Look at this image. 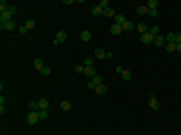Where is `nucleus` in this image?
I'll return each mask as SVG.
<instances>
[{
	"label": "nucleus",
	"instance_id": "obj_38",
	"mask_svg": "<svg viewBox=\"0 0 181 135\" xmlns=\"http://www.w3.org/2000/svg\"><path fill=\"white\" fill-rule=\"evenodd\" d=\"M177 53H181V42H177Z\"/></svg>",
	"mask_w": 181,
	"mask_h": 135
},
{
	"label": "nucleus",
	"instance_id": "obj_35",
	"mask_svg": "<svg viewBox=\"0 0 181 135\" xmlns=\"http://www.w3.org/2000/svg\"><path fill=\"white\" fill-rule=\"evenodd\" d=\"M18 30H20V34H24V32H28V28L24 26V24H18Z\"/></svg>",
	"mask_w": 181,
	"mask_h": 135
},
{
	"label": "nucleus",
	"instance_id": "obj_34",
	"mask_svg": "<svg viewBox=\"0 0 181 135\" xmlns=\"http://www.w3.org/2000/svg\"><path fill=\"white\" fill-rule=\"evenodd\" d=\"M40 73L44 75V77H48V75L53 73V71H50V67H47V65H44V69H42V71H40Z\"/></svg>",
	"mask_w": 181,
	"mask_h": 135
},
{
	"label": "nucleus",
	"instance_id": "obj_9",
	"mask_svg": "<svg viewBox=\"0 0 181 135\" xmlns=\"http://www.w3.org/2000/svg\"><path fill=\"white\" fill-rule=\"evenodd\" d=\"M91 38H93V32H91L89 28H85V30L80 32V41H83V42H89Z\"/></svg>",
	"mask_w": 181,
	"mask_h": 135
},
{
	"label": "nucleus",
	"instance_id": "obj_7",
	"mask_svg": "<svg viewBox=\"0 0 181 135\" xmlns=\"http://www.w3.org/2000/svg\"><path fill=\"white\" fill-rule=\"evenodd\" d=\"M0 28L2 30H18V24L14 20H10V22H4V24H0Z\"/></svg>",
	"mask_w": 181,
	"mask_h": 135
},
{
	"label": "nucleus",
	"instance_id": "obj_25",
	"mask_svg": "<svg viewBox=\"0 0 181 135\" xmlns=\"http://www.w3.org/2000/svg\"><path fill=\"white\" fill-rule=\"evenodd\" d=\"M157 6H159V0H149V2H147L149 10H157Z\"/></svg>",
	"mask_w": 181,
	"mask_h": 135
},
{
	"label": "nucleus",
	"instance_id": "obj_15",
	"mask_svg": "<svg viewBox=\"0 0 181 135\" xmlns=\"http://www.w3.org/2000/svg\"><path fill=\"white\" fill-rule=\"evenodd\" d=\"M121 26H123V32H131V30H133V22H131V20H125Z\"/></svg>",
	"mask_w": 181,
	"mask_h": 135
},
{
	"label": "nucleus",
	"instance_id": "obj_33",
	"mask_svg": "<svg viewBox=\"0 0 181 135\" xmlns=\"http://www.w3.org/2000/svg\"><path fill=\"white\" fill-rule=\"evenodd\" d=\"M38 117H40V119H47V117H48V109H40Z\"/></svg>",
	"mask_w": 181,
	"mask_h": 135
},
{
	"label": "nucleus",
	"instance_id": "obj_5",
	"mask_svg": "<svg viewBox=\"0 0 181 135\" xmlns=\"http://www.w3.org/2000/svg\"><path fill=\"white\" fill-rule=\"evenodd\" d=\"M67 38H68V34L65 32V30H59V32H56V36L53 38V42H54V44H60V42L67 41Z\"/></svg>",
	"mask_w": 181,
	"mask_h": 135
},
{
	"label": "nucleus",
	"instance_id": "obj_21",
	"mask_svg": "<svg viewBox=\"0 0 181 135\" xmlns=\"http://www.w3.org/2000/svg\"><path fill=\"white\" fill-rule=\"evenodd\" d=\"M95 93L99 95V97H103V95H107V87H105V85H99V87L95 89Z\"/></svg>",
	"mask_w": 181,
	"mask_h": 135
},
{
	"label": "nucleus",
	"instance_id": "obj_29",
	"mask_svg": "<svg viewBox=\"0 0 181 135\" xmlns=\"http://www.w3.org/2000/svg\"><path fill=\"white\" fill-rule=\"evenodd\" d=\"M38 105H40V109H48L50 101H48V99H38Z\"/></svg>",
	"mask_w": 181,
	"mask_h": 135
},
{
	"label": "nucleus",
	"instance_id": "obj_23",
	"mask_svg": "<svg viewBox=\"0 0 181 135\" xmlns=\"http://www.w3.org/2000/svg\"><path fill=\"white\" fill-rule=\"evenodd\" d=\"M24 26H26L28 30H32V28H36V20H34V18H28V20L24 22Z\"/></svg>",
	"mask_w": 181,
	"mask_h": 135
},
{
	"label": "nucleus",
	"instance_id": "obj_27",
	"mask_svg": "<svg viewBox=\"0 0 181 135\" xmlns=\"http://www.w3.org/2000/svg\"><path fill=\"white\" fill-rule=\"evenodd\" d=\"M95 61H97L95 57H87L85 59V67H95Z\"/></svg>",
	"mask_w": 181,
	"mask_h": 135
},
{
	"label": "nucleus",
	"instance_id": "obj_8",
	"mask_svg": "<svg viewBox=\"0 0 181 135\" xmlns=\"http://www.w3.org/2000/svg\"><path fill=\"white\" fill-rule=\"evenodd\" d=\"M155 41V36L151 32H145V34H141V42H143V44H151V42Z\"/></svg>",
	"mask_w": 181,
	"mask_h": 135
},
{
	"label": "nucleus",
	"instance_id": "obj_14",
	"mask_svg": "<svg viewBox=\"0 0 181 135\" xmlns=\"http://www.w3.org/2000/svg\"><path fill=\"white\" fill-rule=\"evenodd\" d=\"M85 75H87L89 79H93L95 75H97V69L95 67H85Z\"/></svg>",
	"mask_w": 181,
	"mask_h": 135
},
{
	"label": "nucleus",
	"instance_id": "obj_11",
	"mask_svg": "<svg viewBox=\"0 0 181 135\" xmlns=\"http://www.w3.org/2000/svg\"><path fill=\"white\" fill-rule=\"evenodd\" d=\"M165 36H163V34H159V36H155V41H153V44L155 47H165Z\"/></svg>",
	"mask_w": 181,
	"mask_h": 135
},
{
	"label": "nucleus",
	"instance_id": "obj_3",
	"mask_svg": "<svg viewBox=\"0 0 181 135\" xmlns=\"http://www.w3.org/2000/svg\"><path fill=\"white\" fill-rule=\"evenodd\" d=\"M38 121H40L38 111H28V115H26V123L28 125H36Z\"/></svg>",
	"mask_w": 181,
	"mask_h": 135
},
{
	"label": "nucleus",
	"instance_id": "obj_26",
	"mask_svg": "<svg viewBox=\"0 0 181 135\" xmlns=\"http://www.w3.org/2000/svg\"><path fill=\"white\" fill-rule=\"evenodd\" d=\"M149 32L153 34V36H159V34H161V28H159V26H157V24H153V26L149 28Z\"/></svg>",
	"mask_w": 181,
	"mask_h": 135
},
{
	"label": "nucleus",
	"instance_id": "obj_2",
	"mask_svg": "<svg viewBox=\"0 0 181 135\" xmlns=\"http://www.w3.org/2000/svg\"><path fill=\"white\" fill-rule=\"evenodd\" d=\"M99 85H103V75H99V73H97V75L93 77V79H89L87 87H89V89H93V91H95V89L99 87Z\"/></svg>",
	"mask_w": 181,
	"mask_h": 135
},
{
	"label": "nucleus",
	"instance_id": "obj_22",
	"mask_svg": "<svg viewBox=\"0 0 181 135\" xmlns=\"http://www.w3.org/2000/svg\"><path fill=\"white\" fill-rule=\"evenodd\" d=\"M28 111H40L38 101H30V103H28Z\"/></svg>",
	"mask_w": 181,
	"mask_h": 135
},
{
	"label": "nucleus",
	"instance_id": "obj_30",
	"mask_svg": "<svg viewBox=\"0 0 181 135\" xmlns=\"http://www.w3.org/2000/svg\"><path fill=\"white\" fill-rule=\"evenodd\" d=\"M73 71H74V73H85V65H80V63H79V65H74V67H73Z\"/></svg>",
	"mask_w": 181,
	"mask_h": 135
},
{
	"label": "nucleus",
	"instance_id": "obj_1",
	"mask_svg": "<svg viewBox=\"0 0 181 135\" xmlns=\"http://www.w3.org/2000/svg\"><path fill=\"white\" fill-rule=\"evenodd\" d=\"M16 12H18V8H16V6H10L6 12H2V14H0V24L14 20V14H16Z\"/></svg>",
	"mask_w": 181,
	"mask_h": 135
},
{
	"label": "nucleus",
	"instance_id": "obj_20",
	"mask_svg": "<svg viewBox=\"0 0 181 135\" xmlns=\"http://www.w3.org/2000/svg\"><path fill=\"white\" fill-rule=\"evenodd\" d=\"M34 69H36V71H42V69H44V63H42V59H34Z\"/></svg>",
	"mask_w": 181,
	"mask_h": 135
},
{
	"label": "nucleus",
	"instance_id": "obj_19",
	"mask_svg": "<svg viewBox=\"0 0 181 135\" xmlns=\"http://www.w3.org/2000/svg\"><path fill=\"white\" fill-rule=\"evenodd\" d=\"M165 51H167V53H175V51H177V44H175V42H165Z\"/></svg>",
	"mask_w": 181,
	"mask_h": 135
},
{
	"label": "nucleus",
	"instance_id": "obj_24",
	"mask_svg": "<svg viewBox=\"0 0 181 135\" xmlns=\"http://www.w3.org/2000/svg\"><path fill=\"white\" fill-rule=\"evenodd\" d=\"M135 12L139 14V16H143V14H149V8H147V4H145V6H137V10H135Z\"/></svg>",
	"mask_w": 181,
	"mask_h": 135
},
{
	"label": "nucleus",
	"instance_id": "obj_31",
	"mask_svg": "<svg viewBox=\"0 0 181 135\" xmlns=\"http://www.w3.org/2000/svg\"><path fill=\"white\" fill-rule=\"evenodd\" d=\"M165 41L167 42H175V32H167L165 34ZM175 44H177V42H175Z\"/></svg>",
	"mask_w": 181,
	"mask_h": 135
},
{
	"label": "nucleus",
	"instance_id": "obj_17",
	"mask_svg": "<svg viewBox=\"0 0 181 135\" xmlns=\"http://www.w3.org/2000/svg\"><path fill=\"white\" fill-rule=\"evenodd\" d=\"M105 12V10H103V8L99 6V4H97V6H93L91 8V14H93V16H101V14Z\"/></svg>",
	"mask_w": 181,
	"mask_h": 135
},
{
	"label": "nucleus",
	"instance_id": "obj_16",
	"mask_svg": "<svg viewBox=\"0 0 181 135\" xmlns=\"http://www.w3.org/2000/svg\"><path fill=\"white\" fill-rule=\"evenodd\" d=\"M135 28H137V30H139L141 34L149 32V26H147V24H145V22H139V24H137V26H135Z\"/></svg>",
	"mask_w": 181,
	"mask_h": 135
},
{
	"label": "nucleus",
	"instance_id": "obj_4",
	"mask_svg": "<svg viewBox=\"0 0 181 135\" xmlns=\"http://www.w3.org/2000/svg\"><path fill=\"white\" fill-rule=\"evenodd\" d=\"M117 73L121 75V77H123V81H133V73H131V71H127V69H123V67H117Z\"/></svg>",
	"mask_w": 181,
	"mask_h": 135
},
{
	"label": "nucleus",
	"instance_id": "obj_13",
	"mask_svg": "<svg viewBox=\"0 0 181 135\" xmlns=\"http://www.w3.org/2000/svg\"><path fill=\"white\" fill-rule=\"evenodd\" d=\"M103 16H107V18H115V16H117V12H115V8H113V6H109L107 10L103 12Z\"/></svg>",
	"mask_w": 181,
	"mask_h": 135
},
{
	"label": "nucleus",
	"instance_id": "obj_18",
	"mask_svg": "<svg viewBox=\"0 0 181 135\" xmlns=\"http://www.w3.org/2000/svg\"><path fill=\"white\" fill-rule=\"evenodd\" d=\"M73 109V103L68 101H60V111H71Z\"/></svg>",
	"mask_w": 181,
	"mask_h": 135
},
{
	"label": "nucleus",
	"instance_id": "obj_28",
	"mask_svg": "<svg viewBox=\"0 0 181 135\" xmlns=\"http://www.w3.org/2000/svg\"><path fill=\"white\" fill-rule=\"evenodd\" d=\"M125 20H127V18H125V14H117V16H115V24H123Z\"/></svg>",
	"mask_w": 181,
	"mask_h": 135
},
{
	"label": "nucleus",
	"instance_id": "obj_12",
	"mask_svg": "<svg viewBox=\"0 0 181 135\" xmlns=\"http://www.w3.org/2000/svg\"><path fill=\"white\" fill-rule=\"evenodd\" d=\"M121 32H123V26H121V24H113V26H111V34H113V36H119Z\"/></svg>",
	"mask_w": 181,
	"mask_h": 135
},
{
	"label": "nucleus",
	"instance_id": "obj_6",
	"mask_svg": "<svg viewBox=\"0 0 181 135\" xmlns=\"http://www.w3.org/2000/svg\"><path fill=\"white\" fill-rule=\"evenodd\" d=\"M149 107L153 109V111H157V109H159V101H157V97H155L153 93H149Z\"/></svg>",
	"mask_w": 181,
	"mask_h": 135
},
{
	"label": "nucleus",
	"instance_id": "obj_32",
	"mask_svg": "<svg viewBox=\"0 0 181 135\" xmlns=\"http://www.w3.org/2000/svg\"><path fill=\"white\" fill-rule=\"evenodd\" d=\"M99 6L103 8V10H107V8L111 6V2H109V0H101V2H99Z\"/></svg>",
	"mask_w": 181,
	"mask_h": 135
},
{
	"label": "nucleus",
	"instance_id": "obj_36",
	"mask_svg": "<svg viewBox=\"0 0 181 135\" xmlns=\"http://www.w3.org/2000/svg\"><path fill=\"white\" fill-rule=\"evenodd\" d=\"M149 16L151 18H157V10H149Z\"/></svg>",
	"mask_w": 181,
	"mask_h": 135
},
{
	"label": "nucleus",
	"instance_id": "obj_10",
	"mask_svg": "<svg viewBox=\"0 0 181 135\" xmlns=\"http://www.w3.org/2000/svg\"><path fill=\"white\" fill-rule=\"evenodd\" d=\"M95 59H97V61L107 59V51H103V48H95Z\"/></svg>",
	"mask_w": 181,
	"mask_h": 135
},
{
	"label": "nucleus",
	"instance_id": "obj_37",
	"mask_svg": "<svg viewBox=\"0 0 181 135\" xmlns=\"http://www.w3.org/2000/svg\"><path fill=\"white\" fill-rule=\"evenodd\" d=\"M175 42H181V32H175Z\"/></svg>",
	"mask_w": 181,
	"mask_h": 135
}]
</instances>
